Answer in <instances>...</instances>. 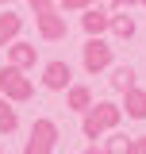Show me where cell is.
Returning a JSON list of instances; mask_svg holds the SVG:
<instances>
[{
	"label": "cell",
	"instance_id": "6da1fadb",
	"mask_svg": "<svg viewBox=\"0 0 146 154\" xmlns=\"http://www.w3.org/2000/svg\"><path fill=\"white\" fill-rule=\"evenodd\" d=\"M119 119H123V108H119L115 100H92L89 108H85V123H81V131H85V139H100V135L115 131Z\"/></svg>",
	"mask_w": 146,
	"mask_h": 154
},
{
	"label": "cell",
	"instance_id": "7a4b0ae2",
	"mask_svg": "<svg viewBox=\"0 0 146 154\" xmlns=\"http://www.w3.org/2000/svg\"><path fill=\"white\" fill-rule=\"evenodd\" d=\"M0 96H8L12 104H23V100H31L35 96V81L27 77V69H19V66H4L0 69Z\"/></svg>",
	"mask_w": 146,
	"mask_h": 154
},
{
	"label": "cell",
	"instance_id": "7c38bea8",
	"mask_svg": "<svg viewBox=\"0 0 146 154\" xmlns=\"http://www.w3.org/2000/svg\"><path fill=\"white\" fill-rule=\"evenodd\" d=\"M108 31L115 38H131L135 35V19L127 16V12H111V23H108Z\"/></svg>",
	"mask_w": 146,
	"mask_h": 154
},
{
	"label": "cell",
	"instance_id": "603a6c76",
	"mask_svg": "<svg viewBox=\"0 0 146 154\" xmlns=\"http://www.w3.org/2000/svg\"><path fill=\"white\" fill-rule=\"evenodd\" d=\"M138 4H142V8H146V0H138Z\"/></svg>",
	"mask_w": 146,
	"mask_h": 154
},
{
	"label": "cell",
	"instance_id": "30bf717a",
	"mask_svg": "<svg viewBox=\"0 0 146 154\" xmlns=\"http://www.w3.org/2000/svg\"><path fill=\"white\" fill-rule=\"evenodd\" d=\"M65 104H69L73 112H85L92 104V89L89 85H69V89H65Z\"/></svg>",
	"mask_w": 146,
	"mask_h": 154
},
{
	"label": "cell",
	"instance_id": "2e32d148",
	"mask_svg": "<svg viewBox=\"0 0 146 154\" xmlns=\"http://www.w3.org/2000/svg\"><path fill=\"white\" fill-rule=\"evenodd\" d=\"M23 154H54V146H50V143H38V139H27Z\"/></svg>",
	"mask_w": 146,
	"mask_h": 154
},
{
	"label": "cell",
	"instance_id": "5bb4252c",
	"mask_svg": "<svg viewBox=\"0 0 146 154\" xmlns=\"http://www.w3.org/2000/svg\"><path fill=\"white\" fill-rule=\"evenodd\" d=\"M19 127V116H16V104L8 100V96H0V131L4 135H12Z\"/></svg>",
	"mask_w": 146,
	"mask_h": 154
},
{
	"label": "cell",
	"instance_id": "e0dca14e",
	"mask_svg": "<svg viewBox=\"0 0 146 154\" xmlns=\"http://www.w3.org/2000/svg\"><path fill=\"white\" fill-rule=\"evenodd\" d=\"M89 4H92V0H58V8H62V12H85Z\"/></svg>",
	"mask_w": 146,
	"mask_h": 154
},
{
	"label": "cell",
	"instance_id": "d6986e66",
	"mask_svg": "<svg viewBox=\"0 0 146 154\" xmlns=\"http://www.w3.org/2000/svg\"><path fill=\"white\" fill-rule=\"evenodd\" d=\"M131 154H146V135H138V139L131 143Z\"/></svg>",
	"mask_w": 146,
	"mask_h": 154
},
{
	"label": "cell",
	"instance_id": "5b68a950",
	"mask_svg": "<svg viewBox=\"0 0 146 154\" xmlns=\"http://www.w3.org/2000/svg\"><path fill=\"white\" fill-rule=\"evenodd\" d=\"M73 85V69H69V62H46V69H42V89H50V93H65Z\"/></svg>",
	"mask_w": 146,
	"mask_h": 154
},
{
	"label": "cell",
	"instance_id": "44dd1931",
	"mask_svg": "<svg viewBox=\"0 0 146 154\" xmlns=\"http://www.w3.org/2000/svg\"><path fill=\"white\" fill-rule=\"evenodd\" d=\"M119 4H123V8H131V4H138V0H119Z\"/></svg>",
	"mask_w": 146,
	"mask_h": 154
},
{
	"label": "cell",
	"instance_id": "277c9868",
	"mask_svg": "<svg viewBox=\"0 0 146 154\" xmlns=\"http://www.w3.org/2000/svg\"><path fill=\"white\" fill-rule=\"evenodd\" d=\"M35 23H38V35L46 38V42H58V38H65V31H69V23H65V16H62V8L35 12Z\"/></svg>",
	"mask_w": 146,
	"mask_h": 154
},
{
	"label": "cell",
	"instance_id": "4fadbf2b",
	"mask_svg": "<svg viewBox=\"0 0 146 154\" xmlns=\"http://www.w3.org/2000/svg\"><path fill=\"white\" fill-rule=\"evenodd\" d=\"M31 139L58 146V123H54V119H35V127H31Z\"/></svg>",
	"mask_w": 146,
	"mask_h": 154
},
{
	"label": "cell",
	"instance_id": "ffe728a7",
	"mask_svg": "<svg viewBox=\"0 0 146 154\" xmlns=\"http://www.w3.org/2000/svg\"><path fill=\"white\" fill-rule=\"evenodd\" d=\"M100 8H104V12H119L123 4H119V0H100Z\"/></svg>",
	"mask_w": 146,
	"mask_h": 154
},
{
	"label": "cell",
	"instance_id": "9a60e30c",
	"mask_svg": "<svg viewBox=\"0 0 146 154\" xmlns=\"http://www.w3.org/2000/svg\"><path fill=\"white\" fill-rule=\"evenodd\" d=\"M131 143H135V139H127V135H119V131H111L104 154H131Z\"/></svg>",
	"mask_w": 146,
	"mask_h": 154
},
{
	"label": "cell",
	"instance_id": "8fae6325",
	"mask_svg": "<svg viewBox=\"0 0 146 154\" xmlns=\"http://www.w3.org/2000/svg\"><path fill=\"white\" fill-rule=\"evenodd\" d=\"M135 77H138V73H135V66H115L108 81H111V89H115V93H127L131 85H135Z\"/></svg>",
	"mask_w": 146,
	"mask_h": 154
},
{
	"label": "cell",
	"instance_id": "9c48e42d",
	"mask_svg": "<svg viewBox=\"0 0 146 154\" xmlns=\"http://www.w3.org/2000/svg\"><path fill=\"white\" fill-rule=\"evenodd\" d=\"M19 31H23V19L16 12H0V46H8L12 38H19Z\"/></svg>",
	"mask_w": 146,
	"mask_h": 154
},
{
	"label": "cell",
	"instance_id": "3957f363",
	"mask_svg": "<svg viewBox=\"0 0 146 154\" xmlns=\"http://www.w3.org/2000/svg\"><path fill=\"white\" fill-rule=\"evenodd\" d=\"M81 66H85V73H104L111 66V46L100 35H89V42L81 46Z\"/></svg>",
	"mask_w": 146,
	"mask_h": 154
},
{
	"label": "cell",
	"instance_id": "ac0fdd59",
	"mask_svg": "<svg viewBox=\"0 0 146 154\" xmlns=\"http://www.w3.org/2000/svg\"><path fill=\"white\" fill-rule=\"evenodd\" d=\"M35 12H46V8H58V0H31Z\"/></svg>",
	"mask_w": 146,
	"mask_h": 154
},
{
	"label": "cell",
	"instance_id": "52a82bcc",
	"mask_svg": "<svg viewBox=\"0 0 146 154\" xmlns=\"http://www.w3.org/2000/svg\"><path fill=\"white\" fill-rule=\"evenodd\" d=\"M123 116L127 119H146V89H138V85H131L127 93H123Z\"/></svg>",
	"mask_w": 146,
	"mask_h": 154
},
{
	"label": "cell",
	"instance_id": "8992f818",
	"mask_svg": "<svg viewBox=\"0 0 146 154\" xmlns=\"http://www.w3.org/2000/svg\"><path fill=\"white\" fill-rule=\"evenodd\" d=\"M8 62L19 66V69H35L38 46H35V42H23V38H12V42H8Z\"/></svg>",
	"mask_w": 146,
	"mask_h": 154
},
{
	"label": "cell",
	"instance_id": "7402d4cb",
	"mask_svg": "<svg viewBox=\"0 0 146 154\" xmlns=\"http://www.w3.org/2000/svg\"><path fill=\"white\" fill-rule=\"evenodd\" d=\"M85 154H104V150H96V146H89V150H85Z\"/></svg>",
	"mask_w": 146,
	"mask_h": 154
},
{
	"label": "cell",
	"instance_id": "ba28073f",
	"mask_svg": "<svg viewBox=\"0 0 146 154\" xmlns=\"http://www.w3.org/2000/svg\"><path fill=\"white\" fill-rule=\"evenodd\" d=\"M111 23V12H104V8H85V16H81V27H85V35H104Z\"/></svg>",
	"mask_w": 146,
	"mask_h": 154
},
{
	"label": "cell",
	"instance_id": "cb8c5ba5",
	"mask_svg": "<svg viewBox=\"0 0 146 154\" xmlns=\"http://www.w3.org/2000/svg\"><path fill=\"white\" fill-rule=\"evenodd\" d=\"M0 4H4V0H0Z\"/></svg>",
	"mask_w": 146,
	"mask_h": 154
}]
</instances>
